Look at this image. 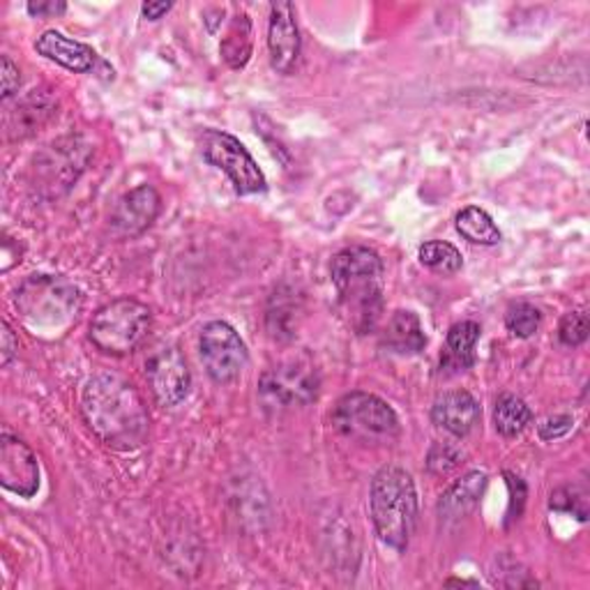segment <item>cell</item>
Wrapping results in <instances>:
<instances>
[{
  "label": "cell",
  "instance_id": "ac0fdd59",
  "mask_svg": "<svg viewBox=\"0 0 590 590\" xmlns=\"http://www.w3.org/2000/svg\"><path fill=\"white\" fill-rule=\"evenodd\" d=\"M478 340H480V325L475 321L454 323L448 330V342H446V355L441 361V369L464 372V369L473 367Z\"/></svg>",
  "mask_w": 590,
  "mask_h": 590
},
{
  "label": "cell",
  "instance_id": "3957f363",
  "mask_svg": "<svg viewBox=\"0 0 590 590\" xmlns=\"http://www.w3.org/2000/svg\"><path fill=\"white\" fill-rule=\"evenodd\" d=\"M369 509L380 543L404 551L418 526V492L414 478L399 466H383L372 480Z\"/></svg>",
  "mask_w": 590,
  "mask_h": 590
},
{
  "label": "cell",
  "instance_id": "4316f807",
  "mask_svg": "<svg viewBox=\"0 0 590 590\" xmlns=\"http://www.w3.org/2000/svg\"><path fill=\"white\" fill-rule=\"evenodd\" d=\"M459 461H461V454L457 448H452L448 443H436L429 452L427 466L436 475H448L450 471H454L459 466Z\"/></svg>",
  "mask_w": 590,
  "mask_h": 590
},
{
  "label": "cell",
  "instance_id": "f546056e",
  "mask_svg": "<svg viewBox=\"0 0 590 590\" xmlns=\"http://www.w3.org/2000/svg\"><path fill=\"white\" fill-rule=\"evenodd\" d=\"M21 86V72L10 56H3V101H8Z\"/></svg>",
  "mask_w": 590,
  "mask_h": 590
},
{
  "label": "cell",
  "instance_id": "277c9868",
  "mask_svg": "<svg viewBox=\"0 0 590 590\" xmlns=\"http://www.w3.org/2000/svg\"><path fill=\"white\" fill-rule=\"evenodd\" d=\"M14 307L35 335L58 337L79 317L82 293L63 277L31 275L19 285Z\"/></svg>",
  "mask_w": 590,
  "mask_h": 590
},
{
  "label": "cell",
  "instance_id": "cb8c5ba5",
  "mask_svg": "<svg viewBox=\"0 0 590 590\" xmlns=\"http://www.w3.org/2000/svg\"><path fill=\"white\" fill-rule=\"evenodd\" d=\"M540 321H543L540 310H537V307L530 304V302L512 304L509 310H507V314H505L507 330L512 332V335L522 337V340L533 337L535 332H537V328H540Z\"/></svg>",
  "mask_w": 590,
  "mask_h": 590
},
{
  "label": "cell",
  "instance_id": "4dcf8cb0",
  "mask_svg": "<svg viewBox=\"0 0 590 590\" xmlns=\"http://www.w3.org/2000/svg\"><path fill=\"white\" fill-rule=\"evenodd\" d=\"M19 351V340L14 337V332L8 321H3V332H0V355H3V365L8 367L12 357Z\"/></svg>",
  "mask_w": 590,
  "mask_h": 590
},
{
  "label": "cell",
  "instance_id": "52a82bcc",
  "mask_svg": "<svg viewBox=\"0 0 590 590\" xmlns=\"http://www.w3.org/2000/svg\"><path fill=\"white\" fill-rule=\"evenodd\" d=\"M203 160L222 169L230 183H234L238 194H259L266 192V175L254 162V158L247 152V148L226 132L219 130H205L199 139Z\"/></svg>",
  "mask_w": 590,
  "mask_h": 590
},
{
  "label": "cell",
  "instance_id": "44dd1931",
  "mask_svg": "<svg viewBox=\"0 0 590 590\" xmlns=\"http://www.w3.org/2000/svg\"><path fill=\"white\" fill-rule=\"evenodd\" d=\"M457 230L461 234V238H466L473 245L490 247L501 243V230L494 224L492 215L478 208V205H469V208L457 215Z\"/></svg>",
  "mask_w": 590,
  "mask_h": 590
},
{
  "label": "cell",
  "instance_id": "8fae6325",
  "mask_svg": "<svg viewBox=\"0 0 590 590\" xmlns=\"http://www.w3.org/2000/svg\"><path fill=\"white\" fill-rule=\"evenodd\" d=\"M0 484L19 498H33L40 492L37 457L12 433L0 439Z\"/></svg>",
  "mask_w": 590,
  "mask_h": 590
},
{
  "label": "cell",
  "instance_id": "603a6c76",
  "mask_svg": "<svg viewBox=\"0 0 590 590\" xmlns=\"http://www.w3.org/2000/svg\"><path fill=\"white\" fill-rule=\"evenodd\" d=\"M420 256V264L433 272L439 275H454L461 270V266H464V256H461V251L446 243V240H431V243H425L418 251Z\"/></svg>",
  "mask_w": 590,
  "mask_h": 590
},
{
  "label": "cell",
  "instance_id": "7c38bea8",
  "mask_svg": "<svg viewBox=\"0 0 590 590\" xmlns=\"http://www.w3.org/2000/svg\"><path fill=\"white\" fill-rule=\"evenodd\" d=\"M162 211V199L155 187L139 185L132 192L120 196L111 213V228L120 238L141 236L146 228L152 226Z\"/></svg>",
  "mask_w": 590,
  "mask_h": 590
},
{
  "label": "cell",
  "instance_id": "ba28073f",
  "mask_svg": "<svg viewBox=\"0 0 590 590\" xmlns=\"http://www.w3.org/2000/svg\"><path fill=\"white\" fill-rule=\"evenodd\" d=\"M321 378L317 367L302 357L285 361L264 372L259 393L268 406L293 408L312 404L319 395Z\"/></svg>",
  "mask_w": 590,
  "mask_h": 590
},
{
  "label": "cell",
  "instance_id": "d6986e66",
  "mask_svg": "<svg viewBox=\"0 0 590 590\" xmlns=\"http://www.w3.org/2000/svg\"><path fill=\"white\" fill-rule=\"evenodd\" d=\"M222 58L230 69H243L251 58V21L245 12L230 19L228 31L222 40Z\"/></svg>",
  "mask_w": 590,
  "mask_h": 590
},
{
  "label": "cell",
  "instance_id": "9c48e42d",
  "mask_svg": "<svg viewBox=\"0 0 590 590\" xmlns=\"http://www.w3.org/2000/svg\"><path fill=\"white\" fill-rule=\"evenodd\" d=\"M199 353L205 372L215 383L236 380L249 363V351L234 325L213 321L201 330Z\"/></svg>",
  "mask_w": 590,
  "mask_h": 590
},
{
  "label": "cell",
  "instance_id": "7a4b0ae2",
  "mask_svg": "<svg viewBox=\"0 0 590 590\" xmlns=\"http://www.w3.org/2000/svg\"><path fill=\"white\" fill-rule=\"evenodd\" d=\"M332 287L346 323L367 335L383 314V264L369 247L342 249L330 266Z\"/></svg>",
  "mask_w": 590,
  "mask_h": 590
},
{
  "label": "cell",
  "instance_id": "ffe728a7",
  "mask_svg": "<svg viewBox=\"0 0 590 590\" xmlns=\"http://www.w3.org/2000/svg\"><path fill=\"white\" fill-rule=\"evenodd\" d=\"M51 114H54V99L33 90V95L25 97L17 107V114L8 118V132L12 137H29L49 120Z\"/></svg>",
  "mask_w": 590,
  "mask_h": 590
},
{
  "label": "cell",
  "instance_id": "484cf974",
  "mask_svg": "<svg viewBox=\"0 0 590 590\" xmlns=\"http://www.w3.org/2000/svg\"><path fill=\"white\" fill-rule=\"evenodd\" d=\"M588 332H590L588 314L586 312H570L560 321L558 337L566 346H579L588 340Z\"/></svg>",
  "mask_w": 590,
  "mask_h": 590
},
{
  "label": "cell",
  "instance_id": "e0dca14e",
  "mask_svg": "<svg viewBox=\"0 0 590 590\" xmlns=\"http://www.w3.org/2000/svg\"><path fill=\"white\" fill-rule=\"evenodd\" d=\"M484 490H486V475L480 471H471L461 480H457L439 503L441 519L457 522L461 517L471 515V512L478 507Z\"/></svg>",
  "mask_w": 590,
  "mask_h": 590
},
{
  "label": "cell",
  "instance_id": "2e32d148",
  "mask_svg": "<svg viewBox=\"0 0 590 590\" xmlns=\"http://www.w3.org/2000/svg\"><path fill=\"white\" fill-rule=\"evenodd\" d=\"M383 348L397 355H418L427 346V335L420 325V319L416 312L399 310L390 317L386 330L380 337Z\"/></svg>",
  "mask_w": 590,
  "mask_h": 590
},
{
  "label": "cell",
  "instance_id": "5bb4252c",
  "mask_svg": "<svg viewBox=\"0 0 590 590\" xmlns=\"http://www.w3.org/2000/svg\"><path fill=\"white\" fill-rule=\"evenodd\" d=\"M431 420L452 436H466L480 420V404L466 390H452L433 401Z\"/></svg>",
  "mask_w": 590,
  "mask_h": 590
},
{
  "label": "cell",
  "instance_id": "d4e9b609",
  "mask_svg": "<svg viewBox=\"0 0 590 590\" xmlns=\"http://www.w3.org/2000/svg\"><path fill=\"white\" fill-rule=\"evenodd\" d=\"M549 507L556 512H568V515L577 517L579 522L588 519V498L577 486H560L551 494Z\"/></svg>",
  "mask_w": 590,
  "mask_h": 590
},
{
  "label": "cell",
  "instance_id": "6da1fadb",
  "mask_svg": "<svg viewBox=\"0 0 590 590\" xmlns=\"http://www.w3.org/2000/svg\"><path fill=\"white\" fill-rule=\"evenodd\" d=\"M82 414L97 439L114 450H137L148 439V406L135 383L120 374L99 372L86 383Z\"/></svg>",
  "mask_w": 590,
  "mask_h": 590
},
{
  "label": "cell",
  "instance_id": "5b68a950",
  "mask_svg": "<svg viewBox=\"0 0 590 590\" xmlns=\"http://www.w3.org/2000/svg\"><path fill=\"white\" fill-rule=\"evenodd\" d=\"M332 425H335L346 439L374 446L397 441L401 431L393 406L369 393L344 395L337 401L335 410H332Z\"/></svg>",
  "mask_w": 590,
  "mask_h": 590
},
{
  "label": "cell",
  "instance_id": "d6a6232c",
  "mask_svg": "<svg viewBox=\"0 0 590 590\" xmlns=\"http://www.w3.org/2000/svg\"><path fill=\"white\" fill-rule=\"evenodd\" d=\"M171 8H173L171 3H146V6L141 8V14H143L148 21H158V19H162Z\"/></svg>",
  "mask_w": 590,
  "mask_h": 590
},
{
  "label": "cell",
  "instance_id": "f1b7e54d",
  "mask_svg": "<svg viewBox=\"0 0 590 590\" xmlns=\"http://www.w3.org/2000/svg\"><path fill=\"white\" fill-rule=\"evenodd\" d=\"M572 418L570 416H551L540 425V439L543 441H554L560 439V436H566L572 429Z\"/></svg>",
  "mask_w": 590,
  "mask_h": 590
},
{
  "label": "cell",
  "instance_id": "83f0119b",
  "mask_svg": "<svg viewBox=\"0 0 590 590\" xmlns=\"http://www.w3.org/2000/svg\"><path fill=\"white\" fill-rule=\"evenodd\" d=\"M505 482L509 490V507H507V522H515L522 517L524 503H526V484L515 473H505Z\"/></svg>",
  "mask_w": 590,
  "mask_h": 590
},
{
  "label": "cell",
  "instance_id": "8992f818",
  "mask_svg": "<svg viewBox=\"0 0 590 590\" xmlns=\"http://www.w3.org/2000/svg\"><path fill=\"white\" fill-rule=\"evenodd\" d=\"M152 323L148 307L135 298H118L99 307L90 321V342L109 355H127L146 340Z\"/></svg>",
  "mask_w": 590,
  "mask_h": 590
},
{
  "label": "cell",
  "instance_id": "836d02e7",
  "mask_svg": "<svg viewBox=\"0 0 590 590\" xmlns=\"http://www.w3.org/2000/svg\"><path fill=\"white\" fill-rule=\"evenodd\" d=\"M448 586H475V581H448Z\"/></svg>",
  "mask_w": 590,
  "mask_h": 590
},
{
  "label": "cell",
  "instance_id": "7402d4cb",
  "mask_svg": "<svg viewBox=\"0 0 590 590\" xmlns=\"http://www.w3.org/2000/svg\"><path fill=\"white\" fill-rule=\"evenodd\" d=\"M530 422H533V414L524 399L515 395L498 397L496 408H494V425H496V431L503 433L505 439H515V436L528 429Z\"/></svg>",
  "mask_w": 590,
  "mask_h": 590
},
{
  "label": "cell",
  "instance_id": "1f68e13d",
  "mask_svg": "<svg viewBox=\"0 0 590 590\" xmlns=\"http://www.w3.org/2000/svg\"><path fill=\"white\" fill-rule=\"evenodd\" d=\"M67 10L65 3H54V0H40V3H29L31 17H54Z\"/></svg>",
  "mask_w": 590,
  "mask_h": 590
},
{
  "label": "cell",
  "instance_id": "9a60e30c",
  "mask_svg": "<svg viewBox=\"0 0 590 590\" xmlns=\"http://www.w3.org/2000/svg\"><path fill=\"white\" fill-rule=\"evenodd\" d=\"M35 49H37V54L44 56L46 61L56 63V65H61L69 72H76V74L90 72L95 67V61H97V54L88 44L76 42L58 31L42 33L35 42Z\"/></svg>",
  "mask_w": 590,
  "mask_h": 590
},
{
  "label": "cell",
  "instance_id": "30bf717a",
  "mask_svg": "<svg viewBox=\"0 0 590 590\" xmlns=\"http://www.w3.org/2000/svg\"><path fill=\"white\" fill-rule=\"evenodd\" d=\"M146 376L152 395H155L162 406H178L190 395L192 374L185 355L173 344L158 346L150 353L146 363Z\"/></svg>",
  "mask_w": 590,
  "mask_h": 590
},
{
  "label": "cell",
  "instance_id": "4fadbf2b",
  "mask_svg": "<svg viewBox=\"0 0 590 590\" xmlns=\"http://www.w3.org/2000/svg\"><path fill=\"white\" fill-rule=\"evenodd\" d=\"M300 31L296 23V10L291 3H272L270 6V25H268V51L270 63L279 74H291L300 61Z\"/></svg>",
  "mask_w": 590,
  "mask_h": 590
}]
</instances>
